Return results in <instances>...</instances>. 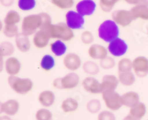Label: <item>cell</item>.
Instances as JSON below:
<instances>
[{
  "label": "cell",
  "instance_id": "1",
  "mask_svg": "<svg viewBox=\"0 0 148 120\" xmlns=\"http://www.w3.org/2000/svg\"><path fill=\"white\" fill-rule=\"evenodd\" d=\"M50 24H51V18L45 13L27 16L22 20V33L29 36L36 33L39 28L42 30Z\"/></svg>",
  "mask_w": 148,
  "mask_h": 120
},
{
  "label": "cell",
  "instance_id": "2",
  "mask_svg": "<svg viewBox=\"0 0 148 120\" xmlns=\"http://www.w3.org/2000/svg\"><path fill=\"white\" fill-rule=\"evenodd\" d=\"M42 30L47 32L51 39H57L64 41H69L74 38L73 30L65 23H58L56 24H50L42 29Z\"/></svg>",
  "mask_w": 148,
  "mask_h": 120
},
{
  "label": "cell",
  "instance_id": "3",
  "mask_svg": "<svg viewBox=\"0 0 148 120\" xmlns=\"http://www.w3.org/2000/svg\"><path fill=\"white\" fill-rule=\"evenodd\" d=\"M8 84L15 93L25 95L34 88V82L29 78H20L16 76H9Z\"/></svg>",
  "mask_w": 148,
  "mask_h": 120
},
{
  "label": "cell",
  "instance_id": "4",
  "mask_svg": "<svg viewBox=\"0 0 148 120\" xmlns=\"http://www.w3.org/2000/svg\"><path fill=\"white\" fill-rule=\"evenodd\" d=\"M99 36L105 42L110 43L115 39H118L119 30L116 23L112 20L104 21L99 27Z\"/></svg>",
  "mask_w": 148,
  "mask_h": 120
},
{
  "label": "cell",
  "instance_id": "5",
  "mask_svg": "<svg viewBox=\"0 0 148 120\" xmlns=\"http://www.w3.org/2000/svg\"><path fill=\"white\" fill-rule=\"evenodd\" d=\"M80 78L74 72L68 73L63 77H58L53 81V86L57 89H73L79 84Z\"/></svg>",
  "mask_w": 148,
  "mask_h": 120
},
{
  "label": "cell",
  "instance_id": "6",
  "mask_svg": "<svg viewBox=\"0 0 148 120\" xmlns=\"http://www.w3.org/2000/svg\"><path fill=\"white\" fill-rule=\"evenodd\" d=\"M102 99L106 107L110 111H118L123 106L121 96L119 94L113 92H107L101 94Z\"/></svg>",
  "mask_w": 148,
  "mask_h": 120
},
{
  "label": "cell",
  "instance_id": "7",
  "mask_svg": "<svg viewBox=\"0 0 148 120\" xmlns=\"http://www.w3.org/2000/svg\"><path fill=\"white\" fill-rule=\"evenodd\" d=\"M133 69L138 77L144 78L148 75V59L145 56H138L133 60Z\"/></svg>",
  "mask_w": 148,
  "mask_h": 120
},
{
  "label": "cell",
  "instance_id": "8",
  "mask_svg": "<svg viewBox=\"0 0 148 120\" xmlns=\"http://www.w3.org/2000/svg\"><path fill=\"white\" fill-rule=\"evenodd\" d=\"M113 21L121 27H127L133 21L130 12L125 10H116L112 14Z\"/></svg>",
  "mask_w": 148,
  "mask_h": 120
},
{
  "label": "cell",
  "instance_id": "9",
  "mask_svg": "<svg viewBox=\"0 0 148 120\" xmlns=\"http://www.w3.org/2000/svg\"><path fill=\"white\" fill-rule=\"evenodd\" d=\"M127 44L124 40L116 39L111 41L108 45V51L113 56L120 57L125 55L127 51Z\"/></svg>",
  "mask_w": 148,
  "mask_h": 120
},
{
  "label": "cell",
  "instance_id": "10",
  "mask_svg": "<svg viewBox=\"0 0 148 120\" xmlns=\"http://www.w3.org/2000/svg\"><path fill=\"white\" fill-rule=\"evenodd\" d=\"M66 20L67 24L70 28L73 29H82L84 24V18L78 12L68 11L66 14Z\"/></svg>",
  "mask_w": 148,
  "mask_h": 120
},
{
  "label": "cell",
  "instance_id": "11",
  "mask_svg": "<svg viewBox=\"0 0 148 120\" xmlns=\"http://www.w3.org/2000/svg\"><path fill=\"white\" fill-rule=\"evenodd\" d=\"M82 85L84 90L88 93L92 94H101V83L94 77H86L82 80Z\"/></svg>",
  "mask_w": 148,
  "mask_h": 120
},
{
  "label": "cell",
  "instance_id": "12",
  "mask_svg": "<svg viewBox=\"0 0 148 120\" xmlns=\"http://www.w3.org/2000/svg\"><path fill=\"white\" fill-rule=\"evenodd\" d=\"M119 80L117 77L113 75H104L101 82V94L107 92H113L116 91L118 87Z\"/></svg>",
  "mask_w": 148,
  "mask_h": 120
},
{
  "label": "cell",
  "instance_id": "13",
  "mask_svg": "<svg viewBox=\"0 0 148 120\" xmlns=\"http://www.w3.org/2000/svg\"><path fill=\"white\" fill-rule=\"evenodd\" d=\"M63 64L67 69L71 72H75L81 67L82 60L77 54L71 52L64 57Z\"/></svg>",
  "mask_w": 148,
  "mask_h": 120
},
{
  "label": "cell",
  "instance_id": "14",
  "mask_svg": "<svg viewBox=\"0 0 148 120\" xmlns=\"http://www.w3.org/2000/svg\"><path fill=\"white\" fill-rule=\"evenodd\" d=\"M96 5L92 0H82L76 5V10L80 15L90 16L94 13Z\"/></svg>",
  "mask_w": 148,
  "mask_h": 120
},
{
  "label": "cell",
  "instance_id": "15",
  "mask_svg": "<svg viewBox=\"0 0 148 120\" xmlns=\"http://www.w3.org/2000/svg\"><path fill=\"white\" fill-rule=\"evenodd\" d=\"M1 113L8 117L15 116L19 111V103L16 100H8L1 103Z\"/></svg>",
  "mask_w": 148,
  "mask_h": 120
},
{
  "label": "cell",
  "instance_id": "16",
  "mask_svg": "<svg viewBox=\"0 0 148 120\" xmlns=\"http://www.w3.org/2000/svg\"><path fill=\"white\" fill-rule=\"evenodd\" d=\"M22 64L20 61L16 58H9L5 64V71L10 76H16L21 71Z\"/></svg>",
  "mask_w": 148,
  "mask_h": 120
},
{
  "label": "cell",
  "instance_id": "17",
  "mask_svg": "<svg viewBox=\"0 0 148 120\" xmlns=\"http://www.w3.org/2000/svg\"><path fill=\"white\" fill-rule=\"evenodd\" d=\"M88 55L94 60H102L108 56V50L100 44H92L88 49Z\"/></svg>",
  "mask_w": 148,
  "mask_h": 120
},
{
  "label": "cell",
  "instance_id": "18",
  "mask_svg": "<svg viewBox=\"0 0 148 120\" xmlns=\"http://www.w3.org/2000/svg\"><path fill=\"white\" fill-rule=\"evenodd\" d=\"M50 40V36L45 30H40L37 31L34 37V44L39 49H43L47 46Z\"/></svg>",
  "mask_w": 148,
  "mask_h": 120
},
{
  "label": "cell",
  "instance_id": "19",
  "mask_svg": "<svg viewBox=\"0 0 148 120\" xmlns=\"http://www.w3.org/2000/svg\"><path fill=\"white\" fill-rule=\"evenodd\" d=\"M38 100L42 106H44L45 108H49L52 106L55 102L56 96L51 91H43L39 94Z\"/></svg>",
  "mask_w": 148,
  "mask_h": 120
},
{
  "label": "cell",
  "instance_id": "20",
  "mask_svg": "<svg viewBox=\"0 0 148 120\" xmlns=\"http://www.w3.org/2000/svg\"><path fill=\"white\" fill-rule=\"evenodd\" d=\"M123 106L132 108L139 102V95L135 92H128L121 95Z\"/></svg>",
  "mask_w": 148,
  "mask_h": 120
},
{
  "label": "cell",
  "instance_id": "21",
  "mask_svg": "<svg viewBox=\"0 0 148 120\" xmlns=\"http://www.w3.org/2000/svg\"><path fill=\"white\" fill-rule=\"evenodd\" d=\"M133 21L137 18H141L143 20H148V5H138L131 8L130 10Z\"/></svg>",
  "mask_w": 148,
  "mask_h": 120
},
{
  "label": "cell",
  "instance_id": "22",
  "mask_svg": "<svg viewBox=\"0 0 148 120\" xmlns=\"http://www.w3.org/2000/svg\"><path fill=\"white\" fill-rule=\"evenodd\" d=\"M16 45L20 52H28L30 49V42L28 37L22 33H18L16 37Z\"/></svg>",
  "mask_w": 148,
  "mask_h": 120
},
{
  "label": "cell",
  "instance_id": "23",
  "mask_svg": "<svg viewBox=\"0 0 148 120\" xmlns=\"http://www.w3.org/2000/svg\"><path fill=\"white\" fill-rule=\"evenodd\" d=\"M147 113V107L143 102H139L136 105L130 108V113L131 116L137 119L138 120H141L143 118Z\"/></svg>",
  "mask_w": 148,
  "mask_h": 120
},
{
  "label": "cell",
  "instance_id": "24",
  "mask_svg": "<svg viewBox=\"0 0 148 120\" xmlns=\"http://www.w3.org/2000/svg\"><path fill=\"white\" fill-rule=\"evenodd\" d=\"M118 78L120 83L121 85H125V86L133 85L135 83V82H136L135 74H133L132 72L119 73Z\"/></svg>",
  "mask_w": 148,
  "mask_h": 120
},
{
  "label": "cell",
  "instance_id": "25",
  "mask_svg": "<svg viewBox=\"0 0 148 120\" xmlns=\"http://www.w3.org/2000/svg\"><path fill=\"white\" fill-rule=\"evenodd\" d=\"M79 107V103L75 99L67 98L64 100L61 105V108L64 113H72L77 110Z\"/></svg>",
  "mask_w": 148,
  "mask_h": 120
},
{
  "label": "cell",
  "instance_id": "26",
  "mask_svg": "<svg viewBox=\"0 0 148 120\" xmlns=\"http://www.w3.org/2000/svg\"><path fill=\"white\" fill-rule=\"evenodd\" d=\"M82 69L84 72L90 75H96L100 72L99 66L91 60L84 62L82 66Z\"/></svg>",
  "mask_w": 148,
  "mask_h": 120
},
{
  "label": "cell",
  "instance_id": "27",
  "mask_svg": "<svg viewBox=\"0 0 148 120\" xmlns=\"http://www.w3.org/2000/svg\"><path fill=\"white\" fill-rule=\"evenodd\" d=\"M51 49L56 56H62L67 51V47L62 41L58 40L51 43Z\"/></svg>",
  "mask_w": 148,
  "mask_h": 120
},
{
  "label": "cell",
  "instance_id": "28",
  "mask_svg": "<svg viewBox=\"0 0 148 120\" xmlns=\"http://www.w3.org/2000/svg\"><path fill=\"white\" fill-rule=\"evenodd\" d=\"M40 65L43 70L45 72H49L55 66V60L51 55H46L41 60Z\"/></svg>",
  "mask_w": 148,
  "mask_h": 120
},
{
  "label": "cell",
  "instance_id": "29",
  "mask_svg": "<svg viewBox=\"0 0 148 120\" xmlns=\"http://www.w3.org/2000/svg\"><path fill=\"white\" fill-rule=\"evenodd\" d=\"M133 69V61L129 58H122L118 63V73L131 72Z\"/></svg>",
  "mask_w": 148,
  "mask_h": 120
},
{
  "label": "cell",
  "instance_id": "30",
  "mask_svg": "<svg viewBox=\"0 0 148 120\" xmlns=\"http://www.w3.org/2000/svg\"><path fill=\"white\" fill-rule=\"evenodd\" d=\"M20 22V16L15 10H10L5 18V25H16Z\"/></svg>",
  "mask_w": 148,
  "mask_h": 120
},
{
  "label": "cell",
  "instance_id": "31",
  "mask_svg": "<svg viewBox=\"0 0 148 120\" xmlns=\"http://www.w3.org/2000/svg\"><path fill=\"white\" fill-rule=\"evenodd\" d=\"M14 52V47L11 43L8 41L2 42L0 46V55L2 58L12 55Z\"/></svg>",
  "mask_w": 148,
  "mask_h": 120
},
{
  "label": "cell",
  "instance_id": "32",
  "mask_svg": "<svg viewBox=\"0 0 148 120\" xmlns=\"http://www.w3.org/2000/svg\"><path fill=\"white\" fill-rule=\"evenodd\" d=\"M86 108H87L88 111L90 113H97L101 110V102H100V100H97V99H92L87 103Z\"/></svg>",
  "mask_w": 148,
  "mask_h": 120
},
{
  "label": "cell",
  "instance_id": "33",
  "mask_svg": "<svg viewBox=\"0 0 148 120\" xmlns=\"http://www.w3.org/2000/svg\"><path fill=\"white\" fill-rule=\"evenodd\" d=\"M36 120H52L53 113L48 109L41 108L36 113Z\"/></svg>",
  "mask_w": 148,
  "mask_h": 120
},
{
  "label": "cell",
  "instance_id": "34",
  "mask_svg": "<svg viewBox=\"0 0 148 120\" xmlns=\"http://www.w3.org/2000/svg\"><path fill=\"white\" fill-rule=\"evenodd\" d=\"M3 33L8 38L16 37L18 34V29L16 25H5L3 28Z\"/></svg>",
  "mask_w": 148,
  "mask_h": 120
},
{
  "label": "cell",
  "instance_id": "35",
  "mask_svg": "<svg viewBox=\"0 0 148 120\" xmlns=\"http://www.w3.org/2000/svg\"><path fill=\"white\" fill-rule=\"evenodd\" d=\"M99 65L101 68L108 70V69H112L114 68V66H116V62L112 57L107 56L106 58L100 60Z\"/></svg>",
  "mask_w": 148,
  "mask_h": 120
},
{
  "label": "cell",
  "instance_id": "36",
  "mask_svg": "<svg viewBox=\"0 0 148 120\" xmlns=\"http://www.w3.org/2000/svg\"><path fill=\"white\" fill-rule=\"evenodd\" d=\"M117 2L118 0H99L100 7L104 12L108 13L111 11Z\"/></svg>",
  "mask_w": 148,
  "mask_h": 120
},
{
  "label": "cell",
  "instance_id": "37",
  "mask_svg": "<svg viewBox=\"0 0 148 120\" xmlns=\"http://www.w3.org/2000/svg\"><path fill=\"white\" fill-rule=\"evenodd\" d=\"M51 2L60 9L71 8L74 5L73 0H51Z\"/></svg>",
  "mask_w": 148,
  "mask_h": 120
},
{
  "label": "cell",
  "instance_id": "38",
  "mask_svg": "<svg viewBox=\"0 0 148 120\" xmlns=\"http://www.w3.org/2000/svg\"><path fill=\"white\" fill-rule=\"evenodd\" d=\"M18 5L21 10L27 11L34 8L36 6V1L35 0H18Z\"/></svg>",
  "mask_w": 148,
  "mask_h": 120
},
{
  "label": "cell",
  "instance_id": "39",
  "mask_svg": "<svg viewBox=\"0 0 148 120\" xmlns=\"http://www.w3.org/2000/svg\"><path fill=\"white\" fill-rule=\"evenodd\" d=\"M98 120H116L114 113L110 111H102L98 115Z\"/></svg>",
  "mask_w": 148,
  "mask_h": 120
},
{
  "label": "cell",
  "instance_id": "40",
  "mask_svg": "<svg viewBox=\"0 0 148 120\" xmlns=\"http://www.w3.org/2000/svg\"><path fill=\"white\" fill-rule=\"evenodd\" d=\"M81 40L84 44H90L94 40V38L90 31H84L81 35Z\"/></svg>",
  "mask_w": 148,
  "mask_h": 120
},
{
  "label": "cell",
  "instance_id": "41",
  "mask_svg": "<svg viewBox=\"0 0 148 120\" xmlns=\"http://www.w3.org/2000/svg\"><path fill=\"white\" fill-rule=\"evenodd\" d=\"M127 3L130 5H148V0H125Z\"/></svg>",
  "mask_w": 148,
  "mask_h": 120
},
{
  "label": "cell",
  "instance_id": "42",
  "mask_svg": "<svg viewBox=\"0 0 148 120\" xmlns=\"http://www.w3.org/2000/svg\"><path fill=\"white\" fill-rule=\"evenodd\" d=\"M14 0H1V2H2V5L4 6H6V7H8L10 5H13Z\"/></svg>",
  "mask_w": 148,
  "mask_h": 120
},
{
  "label": "cell",
  "instance_id": "43",
  "mask_svg": "<svg viewBox=\"0 0 148 120\" xmlns=\"http://www.w3.org/2000/svg\"><path fill=\"white\" fill-rule=\"evenodd\" d=\"M122 120H138V119L135 118V117H133V116H131L130 114H128V115H127L126 117H124Z\"/></svg>",
  "mask_w": 148,
  "mask_h": 120
},
{
  "label": "cell",
  "instance_id": "44",
  "mask_svg": "<svg viewBox=\"0 0 148 120\" xmlns=\"http://www.w3.org/2000/svg\"><path fill=\"white\" fill-rule=\"evenodd\" d=\"M147 120H148V119H147Z\"/></svg>",
  "mask_w": 148,
  "mask_h": 120
},
{
  "label": "cell",
  "instance_id": "45",
  "mask_svg": "<svg viewBox=\"0 0 148 120\" xmlns=\"http://www.w3.org/2000/svg\"><path fill=\"white\" fill-rule=\"evenodd\" d=\"M11 120H12V119H11Z\"/></svg>",
  "mask_w": 148,
  "mask_h": 120
}]
</instances>
